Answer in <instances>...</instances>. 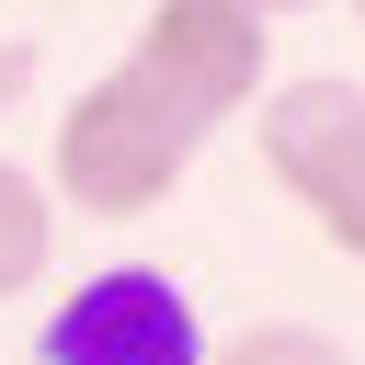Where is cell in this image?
<instances>
[{
    "instance_id": "cell-1",
    "label": "cell",
    "mask_w": 365,
    "mask_h": 365,
    "mask_svg": "<svg viewBox=\"0 0 365 365\" xmlns=\"http://www.w3.org/2000/svg\"><path fill=\"white\" fill-rule=\"evenodd\" d=\"M194 148H205V125H194V114H171V103L114 57L103 80H80V91H68V114H57L46 171H34V182H46L57 205H80V217H148V205H171V194H182Z\"/></svg>"
},
{
    "instance_id": "cell-2",
    "label": "cell",
    "mask_w": 365,
    "mask_h": 365,
    "mask_svg": "<svg viewBox=\"0 0 365 365\" xmlns=\"http://www.w3.org/2000/svg\"><path fill=\"white\" fill-rule=\"evenodd\" d=\"M251 148L262 171L285 182V205L342 251L365 262V91L342 68H308V80H274L251 103Z\"/></svg>"
},
{
    "instance_id": "cell-3",
    "label": "cell",
    "mask_w": 365,
    "mask_h": 365,
    "mask_svg": "<svg viewBox=\"0 0 365 365\" xmlns=\"http://www.w3.org/2000/svg\"><path fill=\"white\" fill-rule=\"evenodd\" d=\"M125 68H137L171 114H194V125L217 137L228 114H251V103L274 91V23H262L251 0H160V11L137 23Z\"/></svg>"
},
{
    "instance_id": "cell-4",
    "label": "cell",
    "mask_w": 365,
    "mask_h": 365,
    "mask_svg": "<svg viewBox=\"0 0 365 365\" xmlns=\"http://www.w3.org/2000/svg\"><path fill=\"white\" fill-rule=\"evenodd\" d=\"M46 365H205V319L160 262H103L46 308Z\"/></svg>"
},
{
    "instance_id": "cell-5",
    "label": "cell",
    "mask_w": 365,
    "mask_h": 365,
    "mask_svg": "<svg viewBox=\"0 0 365 365\" xmlns=\"http://www.w3.org/2000/svg\"><path fill=\"white\" fill-rule=\"evenodd\" d=\"M46 262H57V194L23 160H0V297H34Z\"/></svg>"
},
{
    "instance_id": "cell-6",
    "label": "cell",
    "mask_w": 365,
    "mask_h": 365,
    "mask_svg": "<svg viewBox=\"0 0 365 365\" xmlns=\"http://www.w3.org/2000/svg\"><path fill=\"white\" fill-rule=\"evenodd\" d=\"M205 365H354V354L308 319H251L240 342H205Z\"/></svg>"
},
{
    "instance_id": "cell-7",
    "label": "cell",
    "mask_w": 365,
    "mask_h": 365,
    "mask_svg": "<svg viewBox=\"0 0 365 365\" xmlns=\"http://www.w3.org/2000/svg\"><path fill=\"white\" fill-rule=\"evenodd\" d=\"M23 91H34V46H23V34H0V125L23 114Z\"/></svg>"
},
{
    "instance_id": "cell-8",
    "label": "cell",
    "mask_w": 365,
    "mask_h": 365,
    "mask_svg": "<svg viewBox=\"0 0 365 365\" xmlns=\"http://www.w3.org/2000/svg\"><path fill=\"white\" fill-rule=\"evenodd\" d=\"M251 11H262V23H274V11H319V0H251Z\"/></svg>"
},
{
    "instance_id": "cell-9",
    "label": "cell",
    "mask_w": 365,
    "mask_h": 365,
    "mask_svg": "<svg viewBox=\"0 0 365 365\" xmlns=\"http://www.w3.org/2000/svg\"><path fill=\"white\" fill-rule=\"evenodd\" d=\"M354 23H365V0H354Z\"/></svg>"
}]
</instances>
